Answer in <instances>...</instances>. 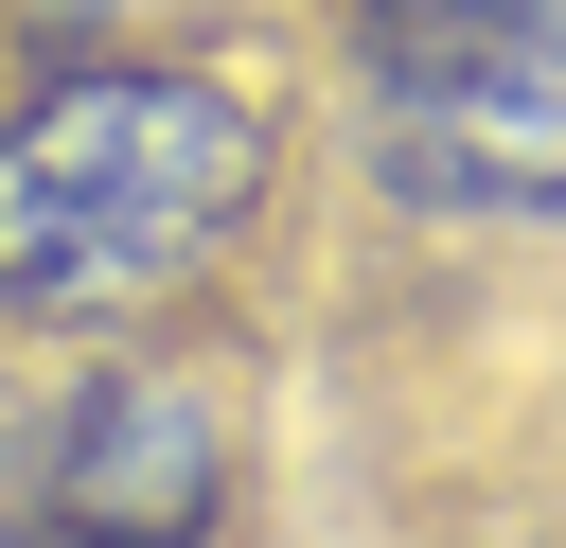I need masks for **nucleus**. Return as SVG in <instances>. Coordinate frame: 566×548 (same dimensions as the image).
I'll list each match as a JSON object with an SVG mask.
<instances>
[{
  "label": "nucleus",
  "mask_w": 566,
  "mask_h": 548,
  "mask_svg": "<svg viewBox=\"0 0 566 548\" xmlns=\"http://www.w3.org/2000/svg\"><path fill=\"white\" fill-rule=\"evenodd\" d=\"M283 177V124L195 53H53L0 106V318L18 336H142L195 301Z\"/></svg>",
  "instance_id": "1"
},
{
  "label": "nucleus",
  "mask_w": 566,
  "mask_h": 548,
  "mask_svg": "<svg viewBox=\"0 0 566 548\" xmlns=\"http://www.w3.org/2000/svg\"><path fill=\"white\" fill-rule=\"evenodd\" d=\"M354 106L389 194L478 230L566 212V0H354Z\"/></svg>",
  "instance_id": "2"
},
{
  "label": "nucleus",
  "mask_w": 566,
  "mask_h": 548,
  "mask_svg": "<svg viewBox=\"0 0 566 548\" xmlns=\"http://www.w3.org/2000/svg\"><path fill=\"white\" fill-rule=\"evenodd\" d=\"M230 530V424L177 371H88L0 460V548H212Z\"/></svg>",
  "instance_id": "3"
},
{
  "label": "nucleus",
  "mask_w": 566,
  "mask_h": 548,
  "mask_svg": "<svg viewBox=\"0 0 566 548\" xmlns=\"http://www.w3.org/2000/svg\"><path fill=\"white\" fill-rule=\"evenodd\" d=\"M0 18H35V35H106V18H142V0H0Z\"/></svg>",
  "instance_id": "4"
}]
</instances>
